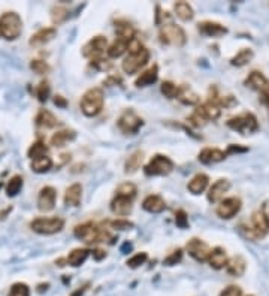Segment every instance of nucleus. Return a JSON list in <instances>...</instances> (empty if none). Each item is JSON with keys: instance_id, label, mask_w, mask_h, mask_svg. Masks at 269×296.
I'll list each match as a JSON object with an SVG mask.
<instances>
[{"instance_id": "b1692460", "label": "nucleus", "mask_w": 269, "mask_h": 296, "mask_svg": "<svg viewBox=\"0 0 269 296\" xmlns=\"http://www.w3.org/2000/svg\"><path fill=\"white\" fill-rule=\"evenodd\" d=\"M245 84H247V87H250V88H253V90H256V91L260 93V91H263L269 85V81H268V78L262 72L253 70L248 75V78L245 79Z\"/></svg>"}, {"instance_id": "f257e3e1", "label": "nucleus", "mask_w": 269, "mask_h": 296, "mask_svg": "<svg viewBox=\"0 0 269 296\" xmlns=\"http://www.w3.org/2000/svg\"><path fill=\"white\" fill-rule=\"evenodd\" d=\"M73 234L78 239L84 241L85 244H96V242H105L108 239H112L114 242V238L105 231V229H101L98 225L92 223V222H87V223H82V225H78L75 229H73Z\"/></svg>"}, {"instance_id": "cd10ccee", "label": "nucleus", "mask_w": 269, "mask_h": 296, "mask_svg": "<svg viewBox=\"0 0 269 296\" xmlns=\"http://www.w3.org/2000/svg\"><path fill=\"white\" fill-rule=\"evenodd\" d=\"M245 268H247L245 259L242 256H239V254L233 256L232 259H229V262L226 265V271L232 277H241L245 272Z\"/></svg>"}, {"instance_id": "c85d7f7f", "label": "nucleus", "mask_w": 269, "mask_h": 296, "mask_svg": "<svg viewBox=\"0 0 269 296\" xmlns=\"http://www.w3.org/2000/svg\"><path fill=\"white\" fill-rule=\"evenodd\" d=\"M178 101L184 104V105H189V107H193V105H198L201 97L198 96V93H195L190 87L187 85H183L179 87V93H178Z\"/></svg>"}, {"instance_id": "6e6d98bb", "label": "nucleus", "mask_w": 269, "mask_h": 296, "mask_svg": "<svg viewBox=\"0 0 269 296\" xmlns=\"http://www.w3.org/2000/svg\"><path fill=\"white\" fill-rule=\"evenodd\" d=\"M259 94H260L259 101H260L263 105H266V107H268V110H269V85H268L263 91H260Z\"/></svg>"}, {"instance_id": "4d7b16f0", "label": "nucleus", "mask_w": 269, "mask_h": 296, "mask_svg": "<svg viewBox=\"0 0 269 296\" xmlns=\"http://www.w3.org/2000/svg\"><path fill=\"white\" fill-rule=\"evenodd\" d=\"M54 104L57 105V107H60V108H66L67 107V101L63 97V96H55L54 97Z\"/></svg>"}, {"instance_id": "a878e982", "label": "nucleus", "mask_w": 269, "mask_h": 296, "mask_svg": "<svg viewBox=\"0 0 269 296\" xmlns=\"http://www.w3.org/2000/svg\"><path fill=\"white\" fill-rule=\"evenodd\" d=\"M76 138V132L72 130V129H63V130H58L55 132L53 136H51V145L53 147H57V148H61L64 147L67 142L73 141Z\"/></svg>"}, {"instance_id": "423d86ee", "label": "nucleus", "mask_w": 269, "mask_h": 296, "mask_svg": "<svg viewBox=\"0 0 269 296\" xmlns=\"http://www.w3.org/2000/svg\"><path fill=\"white\" fill-rule=\"evenodd\" d=\"M159 38H160V42H161V44L173 45V47H183V45H186V42H187L186 32H184L181 27H179V26L172 24V23L163 24V26L160 27Z\"/></svg>"}, {"instance_id": "bf43d9fd", "label": "nucleus", "mask_w": 269, "mask_h": 296, "mask_svg": "<svg viewBox=\"0 0 269 296\" xmlns=\"http://www.w3.org/2000/svg\"><path fill=\"white\" fill-rule=\"evenodd\" d=\"M88 287H90V283H87V284H84L82 287L76 289V290H75V292H73V293H72L70 296H82V295H84V293L87 292V289H88Z\"/></svg>"}, {"instance_id": "13d9d810", "label": "nucleus", "mask_w": 269, "mask_h": 296, "mask_svg": "<svg viewBox=\"0 0 269 296\" xmlns=\"http://www.w3.org/2000/svg\"><path fill=\"white\" fill-rule=\"evenodd\" d=\"M247 148L245 147H238V145H230L226 151V154H232V153H245Z\"/></svg>"}, {"instance_id": "e433bc0d", "label": "nucleus", "mask_w": 269, "mask_h": 296, "mask_svg": "<svg viewBox=\"0 0 269 296\" xmlns=\"http://www.w3.org/2000/svg\"><path fill=\"white\" fill-rule=\"evenodd\" d=\"M30 168L36 174H45V172H48L53 168V160H51L50 156H44V157H39L36 160H32Z\"/></svg>"}, {"instance_id": "412c9836", "label": "nucleus", "mask_w": 269, "mask_h": 296, "mask_svg": "<svg viewBox=\"0 0 269 296\" xmlns=\"http://www.w3.org/2000/svg\"><path fill=\"white\" fill-rule=\"evenodd\" d=\"M142 208L147 211V213H151V214H159L161 211H164L166 208V204L163 201V197L159 196V194H150L147 196L144 202H142Z\"/></svg>"}, {"instance_id": "5701e85b", "label": "nucleus", "mask_w": 269, "mask_h": 296, "mask_svg": "<svg viewBox=\"0 0 269 296\" xmlns=\"http://www.w3.org/2000/svg\"><path fill=\"white\" fill-rule=\"evenodd\" d=\"M157 78H159V66L154 64V66H151L150 69H147L145 72H142V73L136 78L135 85H136L138 88H141V87H148V85H153V84L157 81Z\"/></svg>"}, {"instance_id": "e2e57ef3", "label": "nucleus", "mask_w": 269, "mask_h": 296, "mask_svg": "<svg viewBox=\"0 0 269 296\" xmlns=\"http://www.w3.org/2000/svg\"><path fill=\"white\" fill-rule=\"evenodd\" d=\"M48 287H50V284H48V283H45V284H39V286H38V292H39V293H42V292H44V290H47Z\"/></svg>"}, {"instance_id": "39448f33", "label": "nucleus", "mask_w": 269, "mask_h": 296, "mask_svg": "<svg viewBox=\"0 0 269 296\" xmlns=\"http://www.w3.org/2000/svg\"><path fill=\"white\" fill-rule=\"evenodd\" d=\"M227 127H230L232 130L247 136V135H253L254 132L259 130V121H257L254 114L242 113L236 117H232L227 121Z\"/></svg>"}, {"instance_id": "4468645a", "label": "nucleus", "mask_w": 269, "mask_h": 296, "mask_svg": "<svg viewBox=\"0 0 269 296\" xmlns=\"http://www.w3.org/2000/svg\"><path fill=\"white\" fill-rule=\"evenodd\" d=\"M186 250L187 253L198 262H207L210 259V254H211V248L208 247L207 242H204L202 239L199 238H193L187 242L186 245Z\"/></svg>"}, {"instance_id": "680f3d73", "label": "nucleus", "mask_w": 269, "mask_h": 296, "mask_svg": "<svg viewBox=\"0 0 269 296\" xmlns=\"http://www.w3.org/2000/svg\"><path fill=\"white\" fill-rule=\"evenodd\" d=\"M132 248H133L132 242L126 241V242L121 245V253H123V254H127V253H130V251H132Z\"/></svg>"}, {"instance_id": "c9c22d12", "label": "nucleus", "mask_w": 269, "mask_h": 296, "mask_svg": "<svg viewBox=\"0 0 269 296\" xmlns=\"http://www.w3.org/2000/svg\"><path fill=\"white\" fill-rule=\"evenodd\" d=\"M253 57H254L253 50L244 48V50H241L236 56H233V57L230 59V64H232V66L241 67V66H245L247 63H250V61L253 60Z\"/></svg>"}, {"instance_id": "7c9ffc66", "label": "nucleus", "mask_w": 269, "mask_h": 296, "mask_svg": "<svg viewBox=\"0 0 269 296\" xmlns=\"http://www.w3.org/2000/svg\"><path fill=\"white\" fill-rule=\"evenodd\" d=\"M208 182H210L208 175H205V174H198V175H195V177L190 179V182L187 184V188H189V191L193 193V194H201V193H204V191L207 190Z\"/></svg>"}, {"instance_id": "2eb2a0df", "label": "nucleus", "mask_w": 269, "mask_h": 296, "mask_svg": "<svg viewBox=\"0 0 269 296\" xmlns=\"http://www.w3.org/2000/svg\"><path fill=\"white\" fill-rule=\"evenodd\" d=\"M133 210V199L130 197H126V196H120V194H115V197L111 202V211L118 216V217H126L132 213Z\"/></svg>"}, {"instance_id": "37998d69", "label": "nucleus", "mask_w": 269, "mask_h": 296, "mask_svg": "<svg viewBox=\"0 0 269 296\" xmlns=\"http://www.w3.org/2000/svg\"><path fill=\"white\" fill-rule=\"evenodd\" d=\"M50 91H51V87H50V82L47 79L41 81L39 85H38V90H36V96L39 99V102H47L48 97H50Z\"/></svg>"}, {"instance_id": "c03bdc74", "label": "nucleus", "mask_w": 269, "mask_h": 296, "mask_svg": "<svg viewBox=\"0 0 269 296\" xmlns=\"http://www.w3.org/2000/svg\"><path fill=\"white\" fill-rule=\"evenodd\" d=\"M9 296H30V289L26 283H15L11 286Z\"/></svg>"}, {"instance_id": "ddd939ff", "label": "nucleus", "mask_w": 269, "mask_h": 296, "mask_svg": "<svg viewBox=\"0 0 269 296\" xmlns=\"http://www.w3.org/2000/svg\"><path fill=\"white\" fill-rule=\"evenodd\" d=\"M57 201V190L51 185H45L41 188L38 196V208L42 213H50L54 210Z\"/></svg>"}, {"instance_id": "9d476101", "label": "nucleus", "mask_w": 269, "mask_h": 296, "mask_svg": "<svg viewBox=\"0 0 269 296\" xmlns=\"http://www.w3.org/2000/svg\"><path fill=\"white\" fill-rule=\"evenodd\" d=\"M148 60H150V51L147 48H144L136 54H129L123 61V70L129 75H133L139 72L148 63Z\"/></svg>"}, {"instance_id": "c756f323", "label": "nucleus", "mask_w": 269, "mask_h": 296, "mask_svg": "<svg viewBox=\"0 0 269 296\" xmlns=\"http://www.w3.org/2000/svg\"><path fill=\"white\" fill-rule=\"evenodd\" d=\"M195 113H198V114H199L204 120H207V121H208V120H213V121H214V120H217V118L220 117L221 110H220L217 105H214L213 102L208 101V102L202 104Z\"/></svg>"}, {"instance_id": "8fccbe9b", "label": "nucleus", "mask_w": 269, "mask_h": 296, "mask_svg": "<svg viewBox=\"0 0 269 296\" xmlns=\"http://www.w3.org/2000/svg\"><path fill=\"white\" fill-rule=\"evenodd\" d=\"M30 67H32L33 72H36V73H39V75H44V73H47V72L50 70L48 63L44 61V60H32Z\"/></svg>"}, {"instance_id": "69168bd1", "label": "nucleus", "mask_w": 269, "mask_h": 296, "mask_svg": "<svg viewBox=\"0 0 269 296\" xmlns=\"http://www.w3.org/2000/svg\"><path fill=\"white\" fill-rule=\"evenodd\" d=\"M2 185H3V182H0V188H2Z\"/></svg>"}, {"instance_id": "a19ab883", "label": "nucleus", "mask_w": 269, "mask_h": 296, "mask_svg": "<svg viewBox=\"0 0 269 296\" xmlns=\"http://www.w3.org/2000/svg\"><path fill=\"white\" fill-rule=\"evenodd\" d=\"M115 193L120 194V196H126V197H130V199H135L136 193H138V188H136V185H135L133 182H129V181H127V182L120 184Z\"/></svg>"}, {"instance_id": "473e14b6", "label": "nucleus", "mask_w": 269, "mask_h": 296, "mask_svg": "<svg viewBox=\"0 0 269 296\" xmlns=\"http://www.w3.org/2000/svg\"><path fill=\"white\" fill-rule=\"evenodd\" d=\"M142 159H144V153H142L141 150H138V151L132 153V154L129 156V159L126 160V165H124V172H126V174H129V175L135 174V172H136V171L141 168Z\"/></svg>"}, {"instance_id": "dca6fc26", "label": "nucleus", "mask_w": 269, "mask_h": 296, "mask_svg": "<svg viewBox=\"0 0 269 296\" xmlns=\"http://www.w3.org/2000/svg\"><path fill=\"white\" fill-rule=\"evenodd\" d=\"M210 102H213L214 105H217L218 108L224 107V108H232L238 105V101L235 99V96L232 94H221L217 87H211L210 88Z\"/></svg>"}, {"instance_id": "3c124183", "label": "nucleus", "mask_w": 269, "mask_h": 296, "mask_svg": "<svg viewBox=\"0 0 269 296\" xmlns=\"http://www.w3.org/2000/svg\"><path fill=\"white\" fill-rule=\"evenodd\" d=\"M111 226L114 229H118V231H127V229L133 228V223H130L129 220H124V219H118V220L111 222Z\"/></svg>"}, {"instance_id": "393cba45", "label": "nucleus", "mask_w": 269, "mask_h": 296, "mask_svg": "<svg viewBox=\"0 0 269 296\" xmlns=\"http://www.w3.org/2000/svg\"><path fill=\"white\" fill-rule=\"evenodd\" d=\"M35 121H36L38 127H45V129H53V127H57L60 124L57 117L53 113H50L48 110H41L38 113Z\"/></svg>"}, {"instance_id": "aec40b11", "label": "nucleus", "mask_w": 269, "mask_h": 296, "mask_svg": "<svg viewBox=\"0 0 269 296\" xmlns=\"http://www.w3.org/2000/svg\"><path fill=\"white\" fill-rule=\"evenodd\" d=\"M226 156H227V154H226L224 151L218 150V148H204V150L199 153L198 159H199V162L204 163V165H213V163L223 162V160L226 159Z\"/></svg>"}, {"instance_id": "9b49d317", "label": "nucleus", "mask_w": 269, "mask_h": 296, "mask_svg": "<svg viewBox=\"0 0 269 296\" xmlns=\"http://www.w3.org/2000/svg\"><path fill=\"white\" fill-rule=\"evenodd\" d=\"M108 50V41L105 36H95L93 39H90L84 47H82V56L88 59H99L102 54Z\"/></svg>"}, {"instance_id": "7ed1b4c3", "label": "nucleus", "mask_w": 269, "mask_h": 296, "mask_svg": "<svg viewBox=\"0 0 269 296\" xmlns=\"http://www.w3.org/2000/svg\"><path fill=\"white\" fill-rule=\"evenodd\" d=\"M242 234L250 239H262L269 234V217L263 211H256L251 216L250 226H241Z\"/></svg>"}, {"instance_id": "5fc2aeb1", "label": "nucleus", "mask_w": 269, "mask_h": 296, "mask_svg": "<svg viewBox=\"0 0 269 296\" xmlns=\"http://www.w3.org/2000/svg\"><path fill=\"white\" fill-rule=\"evenodd\" d=\"M192 126H195V127H202V126H205L207 124V120H204L198 113H193L190 117H189V120H187Z\"/></svg>"}, {"instance_id": "0e129e2a", "label": "nucleus", "mask_w": 269, "mask_h": 296, "mask_svg": "<svg viewBox=\"0 0 269 296\" xmlns=\"http://www.w3.org/2000/svg\"><path fill=\"white\" fill-rule=\"evenodd\" d=\"M64 262L67 263V259H58V260H55V265L61 268V266H64Z\"/></svg>"}, {"instance_id": "72a5a7b5", "label": "nucleus", "mask_w": 269, "mask_h": 296, "mask_svg": "<svg viewBox=\"0 0 269 296\" xmlns=\"http://www.w3.org/2000/svg\"><path fill=\"white\" fill-rule=\"evenodd\" d=\"M127 47H129V41L126 39H121V38H117L107 50L108 56L111 59H117V57H121L126 51H127Z\"/></svg>"}, {"instance_id": "09e8293b", "label": "nucleus", "mask_w": 269, "mask_h": 296, "mask_svg": "<svg viewBox=\"0 0 269 296\" xmlns=\"http://www.w3.org/2000/svg\"><path fill=\"white\" fill-rule=\"evenodd\" d=\"M175 223L179 229H187L189 228V217L184 210H178L175 213Z\"/></svg>"}, {"instance_id": "a211bd4d", "label": "nucleus", "mask_w": 269, "mask_h": 296, "mask_svg": "<svg viewBox=\"0 0 269 296\" xmlns=\"http://www.w3.org/2000/svg\"><path fill=\"white\" fill-rule=\"evenodd\" d=\"M198 30L204 36H208V38H220L227 33V29L223 24L215 23V21H202L198 24Z\"/></svg>"}, {"instance_id": "4c0bfd02", "label": "nucleus", "mask_w": 269, "mask_h": 296, "mask_svg": "<svg viewBox=\"0 0 269 296\" xmlns=\"http://www.w3.org/2000/svg\"><path fill=\"white\" fill-rule=\"evenodd\" d=\"M27 156L30 160H36L39 157H44V156H48V147L45 145V142L42 141H36L30 145L29 151H27Z\"/></svg>"}, {"instance_id": "bb28decb", "label": "nucleus", "mask_w": 269, "mask_h": 296, "mask_svg": "<svg viewBox=\"0 0 269 296\" xmlns=\"http://www.w3.org/2000/svg\"><path fill=\"white\" fill-rule=\"evenodd\" d=\"M229 259H227V254L224 251V248L221 247H215L211 250V254H210V259H208V263L211 265V268L214 269H221L227 265Z\"/></svg>"}, {"instance_id": "603ef678", "label": "nucleus", "mask_w": 269, "mask_h": 296, "mask_svg": "<svg viewBox=\"0 0 269 296\" xmlns=\"http://www.w3.org/2000/svg\"><path fill=\"white\" fill-rule=\"evenodd\" d=\"M220 296H242V289L239 286H229L220 293Z\"/></svg>"}, {"instance_id": "f03ea898", "label": "nucleus", "mask_w": 269, "mask_h": 296, "mask_svg": "<svg viewBox=\"0 0 269 296\" xmlns=\"http://www.w3.org/2000/svg\"><path fill=\"white\" fill-rule=\"evenodd\" d=\"M104 104H105L104 90L99 88V87H95V88H90L88 91L84 93L79 107H81V111H82L84 116L96 117L102 111Z\"/></svg>"}, {"instance_id": "4be33fe9", "label": "nucleus", "mask_w": 269, "mask_h": 296, "mask_svg": "<svg viewBox=\"0 0 269 296\" xmlns=\"http://www.w3.org/2000/svg\"><path fill=\"white\" fill-rule=\"evenodd\" d=\"M81 199H82V185L81 184L75 182V184H72L66 188L64 204L67 207H79Z\"/></svg>"}, {"instance_id": "58836bf2", "label": "nucleus", "mask_w": 269, "mask_h": 296, "mask_svg": "<svg viewBox=\"0 0 269 296\" xmlns=\"http://www.w3.org/2000/svg\"><path fill=\"white\" fill-rule=\"evenodd\" d=\"M115 32H117V38L126 39L129 42L135 38V29L126 21H118L115 26Z\"/></svg>"}, {"instance_id": "20e7f679", "label": "nucleus", "mask_w": 269, "mask_h": 296, "mask_svg": "<svg viewBox=\"0 0 269 296\" xmlns=\"http://www.w3.org/2000/svg\"><path fill=\"white\" fill-rule=\"evenodd\" d=\"M23 32V20L17 12H5L0 17V35L8 41H15Z\"/></svg>"}, {"instance_id": "f3484780", "label": "nucleus", "mask_w": 269, "mask_h": 296, "mask_svg": "<svg viewBox=\"0 0 269 296\" xmlns=\"http://www.w3.org/2000/svg\"><path fill=\"white\" fill-rule=\"evenodd\" d=\"M230 188V182L229 179H217L208 190V201L211 204H215V202H220L223 201L224 197V193Z\"/></svg>"}, {"instance_id": "f8f14e48", "label": "nucleus", "mask_w": 269, "mask_h": 296, "mask_svg": "<svg viewBox=\"0 0 269 296\" xmlns=\"http://www.w3.org/2000/svg\"><path fill=\"white\" fill-rule=\"evenodd\" d=\"M241 207H242V202L239 197H226L220 202V205L217 207V216L220 219H224V220H229L232 217H235L239 211H241Z\"/></svg>"}, {"instance_id": "338daca9", "label": "nucleus", "mask_w": 269, "mask_h": 296, "mask_svg": "<svg viewBox=\"0 0 269 296\" xmlns=\"http://www.w3.org/2000/svg\"><path fill=\"white\" fill-rule=\"evenodd\" d=\"M248 296H253V295H248Z\"/></svg>"}, {"instance_id": "052dcab7", "label": "nucleus", "mask_w": 269, "mask_h": 296, "mask_svg": "<svg viewBox=\"0 0 269 296\" xmlns=\"http://www.w3.org/2000/svg\"><path fill=\"white\" fill-rule=\"evenodd\" d=\"M92 253H93V257H95L96 260H102V259L107 257V253H105L104 250H99V248H98V250H93Z\"/></svg>"}, {"instance_id": "6ab92c4d", "label": "nucleus", "mask_w": 269, "mask_h": 296, "mask_svg": "<svg viewBox=\"0 0 269 296\" xmlns=\"http://www.w3.org/2000/svg\"><path fill=\"white\" fill-rule=\"evenodd\" d=\"M57 35V30L54 27H45V29H41L38 30L36 33L32 35L29 44L32 47H41V45H45L48 42H51Z\"/></svg>"}, {"instance_id": "ea45409f", "label": "nucleus", "mask_w": 269, "mask_h": 296, "mask_svg": "<svg viewBox=\"0 0 269 296\" xmlns=\"http://www.w3.org/2000/svg\"><path fill=\"white\" fill-rule=\"evenodd\" d=\"M23 177L21 175H14L9 181H8V184H6V194L9 196V197H14V196H17L20 191H21V188H23Z\"/></svg>"}, {"instance_id": "2f4dec72", "label": "nucleus", "mask_w": 269, "mask_h": 296, "mask_svg": "<svg viewBox=\"0 0 269 296\" xmlns=\"http://www.w3.org/2000/svg\"><path fill=\"white\" fill-rule=\"evenodd\" d=\"M92 253L90 250H87V248H73L70 253H69V256L66 257L67 259V265H70V266H81L85 260H87V257H88V254Z\"/></svg>"}, {"instance_id": "49530a36", "label": "nucleus", "mask_w": 269, "mask_h": 296, "mask_svg": "<svg viewBox=\"0 0 269 296\" xmlns=\"http://www.w3.org/2000/svg\"><path fill=\"white\" fill-rule=\"evenodd\" d=\"M147 259H148V254H147V253H138V254L132 256V257L126 262V265H127L129 268H132V269H136V268H139L141 265H144V263L147 262Z\"/></svg>"}, {"instance_id": "79ce46f5", "label": "nucleus", "mask_w": 269, "mask_h": 296, "mask_svg": "<svg viewBox=\"0 0 269 296\" xmlns=\"http://www.w3.org/2000/svg\"><path fill=\"white\" fill-rule=\"evenodd\" d=\"M160 91H161V94H163L164 97H167V99H175V97H178L179 87L175 85V84L170 82V81H164V82L160 85Z\"/></svg>"}, {"instance_id": "0eeeda50", "label": "nucleus", "mask_w": 269, "mask_h": 296, "mask_svg": "<svg viewBox=\"0 0 269 296\" xmlns=\"http://www.w3.org/2000/svg\"><path fill=\"white\" fill-rule=\"evenodd\" d=\"M172 171H173V162L163 154H156L144 168L147 177H164L169 175Z\"/></svg>"}, {"instance_id": "1a4fd4ad", "label": "nucleus", "mask_w": 269, "mask_h": 296, "mask_svg": "<svg viewBox=\"0 0 269 296\" xmlns=\"http://www.w3.org/2000/svg\"><path fill=\"white\" fill-rule=\"evenodd\" d=\"M117 126H118V129H120L124 135H135V133H138L139 129L144 126V120H142L135 111L126 110V111L120 116V118H118V121H117Z\"/></svg>"}, {"instance_id": "de8ad7c7", "label": "nucleus", "mask_w": 269, "mask_h": 296, "mask_svg": "<svg viewBox=\"0 0 269 296\" xmlns=\"http://www.w3.org/2000/svg\"><path fill=\"white\" fill-rule=\"evenodd\" d=\"M181 259H183V250L178 248V250L172 251V253L163 260V263H164L166 266H173V265H176V263L181 262Z\"/></svg>"}, {"instance_id": "a18cd8bd", "label": "nucleus", "mask_w": 269, "mask_h": 296, "mask_svg": "<svg viewBox=\"0 0 269 296\" xmlns=\"http://www.w3.org/2000/svg\"><path fill=\"white\" fill-rule=\"evenodd\" d=\"M51 12H53V14H51L53 21L57 23V24H58V23H63V21L67 20V17H69V9L61 8V6H54Z\"/></svg>"}, {"instance_id": "6e6552de", "label": "nucleus", "mask_w": 269, "mask_h": 296, "mask_svg": "<svg viewBox=\"0 0 269 296\" xmlns=\"http://www.w3.org/2000/svg\"><path fill=\"white\" fill-rule=\"evenodd\" d=\"M64 220L61 217H38L30 223L33 232L41 235H53L63 229Z\"/></svg>"}, {"instance_id": "f704fd0d", "label": "nucleus", "mask_w": 269, "mask_h": 296, "mask_svg": "<svg viewBox=\"0 0 269 296\" xmlns=\"http://www.w3.org/2000/svg\"><path fill=\"white\" fill-rule=\"evenodd\" d=\"M175 14L179 20L183 21H190L193 17H195V12H193V8L187 3V2H176L175 6Z\"/></svg>"}, {"instance_id": "864d4df0", "label": "nucleus", "mask_w": 269, "mask_h": 296, "mask_svg": "<svg viewBox=\"0 0 269 296\" xmlns=\"http://www.w3.org/2000/svg\"><path fill=\"white\" fill-rule=\"evenodd\" d=\"M90 64H92L93 67H96L98 70H107V69H109V67H111V63H109L108 60H104L102 57L92 60V63H90Z\"/></svg>"}]
</instances>
